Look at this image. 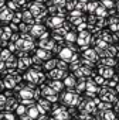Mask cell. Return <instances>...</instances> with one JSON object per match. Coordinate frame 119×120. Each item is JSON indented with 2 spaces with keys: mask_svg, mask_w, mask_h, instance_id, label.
Instances as JSON below:
<instances>
[{
  "mask_svg": "<svg viewBox=\"0 0 119 120\" xmlns=\"http://www.w3.org/2000/svg\"><path fill=\"white\" fill-rule=\"evenodd\" d=\"M61 56H63L64 59H70V56H71V51H70V49H64V51L61 52Z\"/></svg>",
  "mask_w": 119,
  "mask_h": 120,
  "instance_id": "obj_1",
  "label": "cell"
},
{
  "mask_svg": "<svg viewBox=\"0 0 119 120\" xmlns=\"http://www.w3.org/2000/svg\"><path fill=\"white\" fill-rule=\"evenodd\" d=\"M36 114H37V113H36V110H34V109H31V110H30V116H31V117H36Z\"/></svg>",
  "mask_w": 119,
  "mask_h": 120,
  "instance_id": "obj_2",
  "label": "cell"
}]
</instances>
